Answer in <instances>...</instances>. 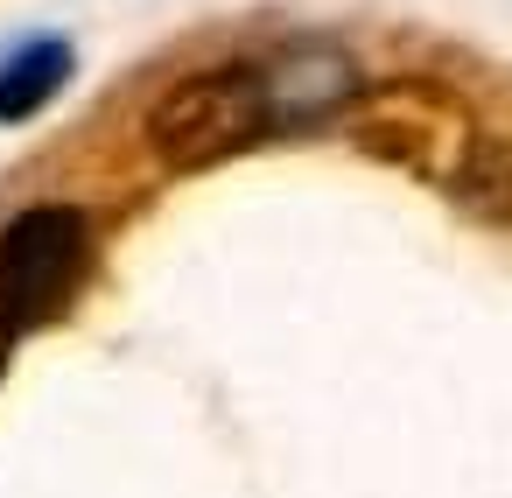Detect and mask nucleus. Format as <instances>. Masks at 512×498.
Wrapping results in <instances>:
<instances>
[{"instance_id": "f257e3e1", "label": "nucleus", "mask_w": 512, "mask_h": 498, "mask_svg": "<svg viewBox=\"0 0 512 498\" xmlns=\"http://www.w3.org/2000/svg\"><path fill=\"white\" fill-rule=\"evenodd\" d=\"M267 134H281L274 99H267V71L260 64H218L197 71L183 85H169L148 106V148L162 169L190 176V169H218L246 148H260Z\"/></svg>"}, {"instance_id": "f03ea898", "label": "nucleus", "mask_w": 512, "mask_h": 498, "mask_svg": "<svg viewBox=\"0 0 512 498\" xmlns=\"http://www.w3.org/2000/svg\"><path fill=\"white\" fill-rule=\"evenodd\" d=\"M351 134L372 162H393L421 183H442V190H463L484 141H477V120L456 92L428 85V78H393V85H365L351 99Z\"/></svg>"}, {"instance_id": "7ed1b4c3", "label": "nucleus", "mask_w": 512, "mask_h": 498, "mask_svg": "<svg viewBox=\"0 0 512 498\" xmlns=\"http://www.w3.org/2000/svg\"><path fill=\"white\" fill-rule=\"evenodd\" d=\"M92 260V225L78 204H29L8 232H0V309L15 330H43L85 281Z\"/></svg>"}, {"instance_id": "20e7f679", "label": "nucleus", "mask_w": 512, "mask_h": 498, "mask_svg": "<svg viewBox=\"0 0 512 498\" xmlns=\"http://www.w3.org/2000/svg\"><path fill=\"white\" fill-rule=\"evenodd\" d=\"M71 85V50L64 43H29V50H15L8 64H0V127H22V120H36L57 92Z\"/></svg>"}, {"instance_id": "39448f33", "label": "nucleus", "mask_w": 512, "mask_h": 498, "mask_svg": "<svg viewBox=\"0 0 512 498\" xmlns=\"http://www.w3.org/2000/svg\"><path fill=\"white\" fill-rule=\"evenodd\" d=\"M15 344H22V330H15V316L0 309V372H8V358H15Z\"/></svg>"}]
</instances>
